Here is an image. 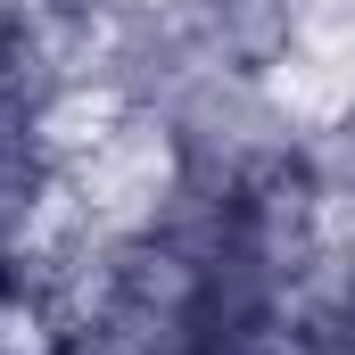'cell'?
Masks as SVG:
<instances>
[{
	"instance_id": "1",
	"label": "cell",
	"mask_w": 355,
	"mask_h": 355,
	"mask_svg": "<svg viewBox=\"0 0 355 355\" xmlns=\"http://www.w3.org/2000/svg\"><path fill=\"white\" fill-rule=\"evenodd\" d=\"M190 8L207 58L232 75H272L297 50V0H190Z\"/></svg>"
}]
</instances>
